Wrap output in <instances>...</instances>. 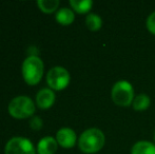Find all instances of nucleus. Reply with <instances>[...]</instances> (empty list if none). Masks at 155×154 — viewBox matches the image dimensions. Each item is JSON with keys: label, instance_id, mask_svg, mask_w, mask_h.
I'll return each instance as SVG.
<instances>
[{"label": "nucleus", "instance_id": "f257e3e1", "mask_svg": "<svg viewBox=\"0 0 155 154\" xmlns=\"http://www.w3.org/2000/svg\"><path fill=\"white\" fill-rule=\"evenodd\" d=\"M106 137L101 130L90 128L81 133L78 138V147L86 154H93L100 151L104 146Z\"/></svg>", "mask_w": 155, "mask_h": 154}, {"label": "nucleus", "instance_id": "f03ea898", "mask_svg": "<svg viewBox=\"0 0 155 154\" xmlns=\"http://www.w3.org/2000/svg\"><path fill=\"white\" fill-rule=\"evenodd\" d=\"M43 66L42 60L37 56H28L25 61L22 62V77L25 81L30 86H35L41 80L43 75Z\"/></svg>", "mask_w": 155, "mask_h": 154}, {"label": "nucleus", "instance_id": "7ed1b4c3", "mask_svg": "<svg viewBox=\"0 0 155 154\" xmlns=\"http://www.w3.org/2000/svg\"><path fill=\"white\" fill-rule=\"evenodd\" d=\"M111 98L113 103L120 107H129L134 100V89L127 80H118L111 90Z\"/></svg>", "mask_w": 155, "mask_h": 154}, {"label": "nucleus", "instance_id": "20e7f679", "mask_svg": "<svg viewBox=\"0 0 155 154\" xmlns=\"http://www.w3.org/2000/svg\"><path fill=\"white\" fill-rule=\"evenodd\" d=\"M35 112V103L28 96H17L8 103V113L16 119L31 117Z\"/></svg>", "mask_w": 155, "mask_h": 154}, {"label": "nucleus", "instance_id": "39448f33", "mask_svg": "<svg viewBox=\"0 0 155 154\" xmlns=\"http://www.w3.org/2000/svg\"><path fill=\"white\" fill-rule=\"evenodd\" d=\"M70 73L63 67H54L48 72L47 82L52 90L60 91L65 89L70 84Z\"/></svg>", "mask_w": 155, "mask_h": 154}, {"label": "nucleus", "instance_id": "423d86ee", "mask_svg": "<svg viewBox=\"0 0 155 154\" xmlns=\"http://www.w3.org/2000/svg\"><path fill=\"white\" fill-rule=\"evenodd\" d=\"M5 154H36L32 142L28 138L13 137L6 143L4 148Z\"/></svg>", "mask_w": 155, "mask_h": 154}, {"label": "nucleus", "instance_id": "0eeeda50", "mask_svg": "<svg viewBox=\"0 0 155 154\" xmlns=\"http://www.w3.org/2000/svg\"><path fill=\"white\" fill-rule=\"evenodd\" d=\"M56 140H57L59 146H61L62 148L68 149L75 146L77 136H76V133L73 129L64 127L57 131V133H56Z\"/></svg>", "mask_w": 155, "mask_h": 154}, {"label": "nucleus", "instance_id": "6e6552de", "mask_svg": "<svg viewBox=\"0 0 155 154\" xmlns=\"http://www.w3.org/2000/svg\"><path fill=\"white\" fill-rule=\"evenodd\" d=\"M55 93L52 89L43 88L37 93L36 95V103L40 109L47 110L51 108L55 103Z\"/></svg>", "mask_w": 155, "mask_h": 154}, {"label": "nucleus", "instance_id": "1a4fd4ad", "mask_svg": "<svg viewBox=\"0 0 155 154\" xmlns=\"http://www.w3.org/2000/svg\"><path fill=\"white\" fill-rule=\"evenodd\" d=\"M58 143L56 138L52 136H45L39 140L37 145V153L38 154H54L57 151Z\"/></svg>", "mask_w": 155, "mask_h": 154}, {"label": "nucleus", "instance_id": "9d476101", "mask_svg": "<svg viewBox=\"0 0 155 154\" xmlns=\"http://www.w3.org/2000/svg\"><path fill=\"white\" fill-rule=\"evenodd\" d=\"M131 154H155V145L147 140L137 142L131 149Z\"/></svg>", "mask_w": 155, "mask_h": 154}, {"label": "nucleus", "instance_id": "9b49d317", "mask_svg": "<svg viewBox=\"0 0 155 154\" xmlns=\"http://www.w3.org/2000/svg\"><path fill=\"white\" fill-rule=\"evenodd\" d=\"M75 19L74 12L71 8H59L56 13V20L62 25H70Z\"/></svg>", "mask_w": 155, "mask_h": 154}, {"label": "nucleus", "instance_id": "f8f14e48", "mask_svg": "<svg viewBox=\"0 0 155 154\" xmlns=\"http://www.w3.org/2000/svg\"><path fill=\"white\" fill-rule=\"evenodd\" d=\"M150 103H151L150 97L148 95L141 93V94H138L137 96H135L134 100L132 103V106L135 111L141 112V111H146L150 107Z\"/></svg>", "mask_w": 155, "mask_h": 154}, {"label": "nucleus", "instance_id": "ddd939ff", "mask_svg": "<svg viewBox=\"0 0 155 154\" xmlns=\"http://www.w3.org/2000/svg\"><path fill=\"white\" fill-rule=\"evenodd\" d=\"M70 5L75 12L84 14L92 8L93 2L91 0H70Z\"/></svg>", "mask_w": 155, "mask_h": 154}, {"label": "nucleus", "instance_id": "4468645a", "mask_svg": "<svg viewBox=\"0 0 155 154\" xmlns=\"http://www.w3.org/2000/svg\"><path fill=\"white\" fill-rule=\"evenodd\" d=\"M86 25L90 31H98L102 25V19L100 18L99 15L91 13L86 17Z\"/></svg>", "mask_w": 155, "mask_h": 154}, {"label": "nucleus", "instance_id": "2eb2a0df", "mask_svg": "<svg viewBox=\"0 0 155 154\" xmlns=\"http://www.w3.org/2000/svg\"><path fill=\"white\" fill-rule=\"evenodd\" d=\"M37 5L42 12L53 13L59 6V1L58 0H38Z\"/></svg>", "mask_w": 155, "mask_h": 154}, {"label": "nucleus", "instance_id": "dca6fc26", "mask_svg": "<svg viewBox=\"0 0 155 154\" xmlns=\"http://www.w3.org/2000/svg\"><path fill=\"white\" fill-rule=\"evenodd\" d=\"M43 126V120L40 118L39 116H33L31 119H30V127L33 130H40Z\"/></svg>", "mask_w": 155, "mask_h": 154}, {"label": "nucleus", "instance_id": "f3484780", "mask_svg": "<svg viewBox=\"0 0 155 154\" xmlns=\"http://www.w3.org/2000/svg\"><path fill=\"white\" fill-rule=\"evenodd\" d=\"M146 25H147V29L149 30L150 33L155 35V12L149 15L147 21H146Z\"/></svg>", "mask_w": 155, "mask_h": 154}, {"label": "nucleus", "instance_id": "a211bd4d", "mask_svg": "<svg viewBox=\"0 0 155 154\" xmlns=\"http://www.w3.org/2000/svg\"><path fill=\"white\" fill-rule=\"evenodd\" d=\"M28 54H29V56H37V57H39L38 54H39V51L38 49H37L36 47H30L29 50H28Z\"/></svg>", "mask_w": 155, "mask_h": 154}, {"label": "nucleus", "instance_id": "6ab92c4d", "mask_svg": "<svg viewBox=\"0 0 155 154\" xmlns=\"http://www.w3.org/2000/svg\"><path fill=\"white\" fill-rule=\"evenodd\" d=\"M153 139H154V145H155V131H154V135H153Z\"/></svg>", "mask_w": 155, "mask_h": 154}]
</instances>
